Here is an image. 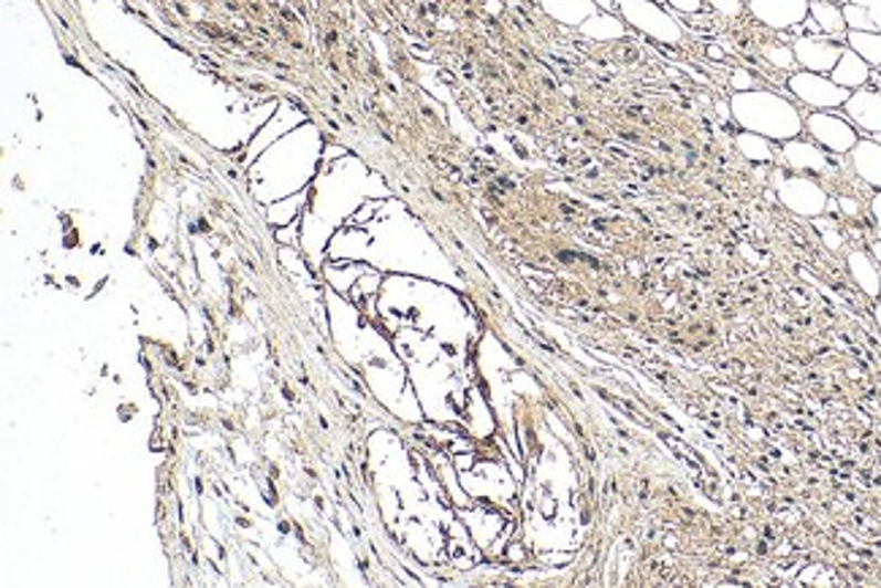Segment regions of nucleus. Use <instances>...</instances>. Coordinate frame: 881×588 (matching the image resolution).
<instances>
[{
  "instance_id": "dca6fc26",
  "label": "nucleus",
  "mask_w": 881,
  "mask_h": 588,
  "mask_svg": "<svg viewBox=\"0 0 881 588\" xmlns=\"http://www.w3.org/2000/svg\"><path fill=\"white\" fill-rule=\"evenodd\" d=\"M843 20H847L849 30H879L877 22H873V17L868 14L862 6H854V3L843 6Z\"/></svg>"
},
{
  "instance_id": "9b49d317",
  "label": "nucleus",
  "mask_w": 881,
  "mask_h": 588,
  "mask_svg": "<svg viewBox=\"0 0 881 588\" xmlns=\"http://www.w3.org/2000/svg\"><path fill=\"white\" fill-rule=\"evenodd\" d=\"M871 65L866 63L860 55H857L854 50H843L841 60L836 63V69L830 71V80L836 84H841V87L847 90H857V87H866L868 82H871Z\"/></svg>"
},
{
  "instance_id": "412c9836",
  "label": "nucleus",
  "mask_w": 881,
  "mask_h": 588,
  "mask_svg": "<svg viewBox=\"0 0 881 588\" xmlns=\"http://www.w3.org/2000/svg\"><path fill=\"white\" fill-rule=\"evenodd\" d=\"M847 3L862 6V9H866L868 14L873 17V22H877V28L881 30V0H847Z\"/></svg>"
},
{
  "instance_id": "a878e982",
  "label": "nucleus",
  "mask_w": 881,
  "mask_h": 588,
  "mask_svg": "<svg viewBox=\"0 0 881 588\" xmlns=\"http://www.w3.org/2000/svg\"><path fill=\"white\" fill-rule=\"evenodd\" d=\"M873 317H877V326L881 328V302L873 304Z\"/></svg>"
},
{
  "instance_id": "1a4fd4ad",
  "label": "nucleus",
  "mask_w": 881,
  "mask_h": 588,
  "mask_svg": "<svg viewBox=\"0 0 881 588\" xmlns=\"http://www.w3.org/2000/svg\"><path fill=\"white\" fill-rule=\"evenodd\" d=\"M782 155L789 166L797 168V171L825 174V177L827 174H832L830 155H827V149L817 147V144H811V141H800V139L784 141Z\"/></svg>"
},
{
  "instance_id": "2eb2a0df",
  "label": "nucleus",
  "mask_w": 881,
  "mask_h": 588,
  "mask_svg": "<svg viewBox=\"0 0 881 588\" xmlns=\"http://www.w3.org/2000/svg\"><path fill=\"white\" fill-rule=\"evenodd\" d=\"M735 144H738V149L746 155L748 160H757V164H770V160L776 158V149H773L770 139H765V136H759V134H752V130H743V134H738Z\"/></svg>"
},
{
  "instance_id": "f03ea898",
  "label": "nucleus",
  "mask_w": 881,
  "mask_h": 588,
  "mask_svg": "<svg viewBox=\"0 0 881 588\" xmlns=\"http://www.w3.org/2000/svg\"><path fill=\"white\" fill-rule=\"evenodd\" d=\"M619 11L629 25L643 30L662 44L683 41V25L670 14V9L659 6V0H619Z\"/></svg>"
},
{
  "instance_id": "9d476101",
  "label": "nucleus",
  "mask_w": 881,
  "mask_h": 588,
  "mask_svg": "<svg viewBox=\"0 0 881 588\" xmlns=\"http://www.w3.org/2000/svg\"><path fill=\"white\" fill-rule=\"evenodd\" d=\"M849 164H852L854 177H860L862 182L871 188L881 190V144L873 141L871 136L860 139L849 153Z\"/></svg>"
},
{
  "instance_id": "a211bd4d",
  "label": "nucleus",
  "mask_w": 881,
  "mask_h": 588,
  "mask_svg": "<svg viewBox=\"0 0 881 588\" xmlns=\"http://www.w3.org/2000/svg\"><path fill=\"white\" fill-rule=\"evenodd\" d=\"M591 22L599 28L586 25V30H589L591 35H599V39H602V35L605 39H619V35H625V25H621L616 17H591Z\"/></svg>"
},
{
  "instance_id": "0eeeda50",
  "label": "nucleus",
  "mask_w": 881,
  "mask_h": 588,
  "mask_svg": "<svg viewBox=\"0 0 881 588\" xmlns=\"http://www.w3.org/2000/svg\"><path fill=\"white\" fill-rule=\"evenodd\" d=\"M746 9L776 30H793L808 20V0H746Z\"/></svg>"
},
{
  "instance_id": "aec40b11",
  "label": "nucleus",
  "mask_w": 881,
  "mask_h": 588,
  "mask_svg": "<svg viewBox=\"0 0 881 588\" xmlns=\"http://www.w3.org/2000/svg\"><path fill=\"white\" fill-rule=\"evenodd\" d=\"M668 3V9L681 11V14H700L705 9V0H662Z\"/></svg>"
},
{
  "instance_id": "f257e3e1",
  "label": "nucleus",
  "mask_w": 881,
  "mask_h": 588,
  "mask_svg": "<svg viewBox=\"0 0 881 588\" xmlns=\"http://www.w3.org/2000/svg\"><path fill=\"white\" fill-rule=\"evenodd\" d=\"M733 119L743 130L765 136L770 141H793L803 134V114L793 101L773 90H743L730 98Z\"/></svg>"
},
{
  "instance_id": "423d86ee",
  "label": "nucleus",
  "mask_w": 881,
  "mask_h": 588,
  "mask_svg": "<svg viewBox=\"0 0 881 588\" xmlns=\"http://www.w3.org/2000/svg\"><path fill=\"white\" fill-rule=\"evenodd\" d=\"M776 188L782 201L803 218H819L827 209V193L808 177H778Z\"/></svg>"
},
{
  "instance_id": "b1692460",
  "label": "nucleus",
  "mask_w": 881,
  "mask_h": 588,
  "mask_svg": "<svg viewBox=\"0 0 881 588\" xmlns=\"http://www.w3.org/2000/svg\"><path fill=\"white\" fill-rule=\"evenodd\" d=\"M871 255L877 258V263L881 266V242L877 239V242H871Z\"/></svg>"
},
{
  "instance_id": "39448f33",
  "label": "nucleus",
  "mask_w": 881,
  "mask_h": 588,
  "mask_svg": "<svg viewBox=\"0 0 881 588\" xmlns=\"http://www.w3.org/2000/svg\"><path fill=\"white\" fill-rule=\"evenodd\" d=\"M843 50H847V46H843L841 41L830 39V35H800V39H795L793 44L797 65H803L806 71H814V74H827V76H830V71L836 69Z\"/></svg>"
},
{
  "instance_id": "f8f14e48",
  "label": "nucleus",
  "mask_w": 881,
  "mask_h": 588,
  "mask_svg": "<svg viewBox=\"0 0 881 588\" xmlns=\"http://www.w3.org/2000/svg\"><path fill=\"white\" fill-rule=\"evenodd\" d=\"M849 272H852L857 285L866 291V296L881 298V266L871 252H849Z\"/></svg>"
},
{
  "instance_id": "f3484780",
  "label": "nucleus",
  "mask_w": 881,
  "mask_h": 588,
  "mask_svg": "<svg viewBox=\"0 0 881 588\" xmlns=\"http://www.w3.org/2000/svg\"><path fill=\"white\" fill-rule=\"evenodd\" d=\"M763 55L768 57L773 65H778V69H784V71H793V74H795V69H797V60H795L793 46H784V44H778V46H763Z\"/></svg>"
},
{
  "instance_id": "6ab92c4d",
  "label": "nucleus",
  "mask_w": 881,
  "mask_h": 588,
  "mask_svg": "<svg viewBox=\"0 0 881 588\" xmlns=\"http://www.w3.org/2000/svg\"><path fill=\"white\" fill-rule=\"evenodd\" d=\"M705 3H711L724 17H741V11L746 9V0H705Z\"/></svg>"
},
{
  "instance_id": "7ed1b4c3",
  "label": "nucleus",
  "mask_w": 881,
  "mask_h": 588,
  "mask_svg": "<svg viewBox=\"0 0 881 588\" xmlns=\"http://www.w3.org/2000/svg\"><path fill=\"white\" fill-rule=\"evenodd\" d=\"M803 128L819 147L832 155H849L854 144L860 141V130L843 114L836 112H811L808 117H803Z\"/></svg>"
},
{
  "instance_id": "20e7f679",
  "label": "nucleus",
  "mask_w": 881,
  "mask_h": 588,
  "mask_svg": "<svg viewBox=\"0 0 881 588\" xmlns=\"http://www.w3.org/2000/svg\"><path fill=\"white\" fill-rule=\"evenodd\" d=\"M789 90L800 104L811 106V109H841L849 101L852 90L836 84L827 74H814V71H795L789 74Z\"/></svg>"
},
{
  "instance_id": "5701e85b",
  "label": "nucleus",
  "mask_w": 881,
  "mask_h": 588,
  "mask_svg": "<svg viewBox=\"0 0 881 588\" xmlns=\"http://www.w3.org/2000/svg\"><path fill=\"white\" fill-rule=\"evenodd\" d=\"M871 214H873V225H877V239L881 242V190L871 198Z\"/></svg>"
},
{
  "instance_id": "4468645a",
  "label": "nucleus",
  "mask_w": 881,
  "mask_h": 588,
  "mask_svg": "<svg viewBox=\"0 0 881 588\" xmlns=\"http://www.w3.org/2000/svg\"><path fill=\"white\" fill-rule=\"evenodd\" d=\"M847 46L866 60L868 65H881V33L879 30H849Z\"/></svg>"
},
{
  "instance_id": "4be33fe9",
  "label": "nucleus",
  "mask_w": 881,
  "mask_h": 588,
  "mask_svg": "<svg viewBox=\"0 0 881 588\" xmlns=\"http://www.w3.org/2000/svg\"><path fill=\"white\" fill-rule=\"evenodd\" d=\"M733 87H735V93H743V90H754V80L743 69H735Z\"/></svg>"
},
{
  "instance_id": "6e6552de",
  "label": "nucleus",
  "mask_w": 881,
  "mask_h": 588,
  "mask_svg": "<svg viewBox=\"0 0 881 588\" xmlns=\"http://www.w3.org/2000/svg\"><path fill=\"white\" fill-rule=\"evenodd\" d=\"M841 109L843 117H847L860 134L866 136L881 134V90L868 87V84L866 87H857Z\"/></svg>"
},
{
  "instance_id": "bb28decb",
  "label": "nucleus",
  "mask_w": 881,
  "mask_h": 588,
  "mask_svg": "<svg viewBox=\"0 0 881 588\" xmlns=\"http://www.w3.org/2000/svg\"><path fill=\"white\" fill-rule=\"evenodd\" d=\"M808 3H814V0H808ZM830 3H841V0H830Z\"/></svg>"
},
{
  "instance_id": "393cba45",
  "label": "nucleus",
  "mask_w": 881,
  "mask_h": 588,
  "mask_svg": "<svg viewBox=\"0 0 881 588\" xmlns=\"http://www.w3.org/2000/svg\"><path fill=\"white\" fill-rule=\"evenodd\" d=\"M597 6H605V9H616L619 6V0H595Z\"/></svg>"
},
{
  "instance_id": "ddd939ff",
  "label": "nucleus",
  "mask_w": 881,
  "mask_h": 588,
  "mask_svg": "<svg viewBox=\"0 0 881 588\" xmlns=\"http://www.w3.org/2000/svg\"><path fill=\"white\" fill-rule=\"evenodd\" d=\"M808 17L822 28L825 35L830 39L841 41L843 33H847V20H843V9H838V3H830V0H814L808 3Z\"/></svg>"
}]
</instances>
